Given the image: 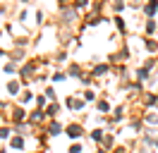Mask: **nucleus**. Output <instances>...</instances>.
I'll return each mask as SVG.
<instances>
[{
	"label": "nucleus",
	"mask_w": 158,
	"mask_h": 153,
	"mask_svg": "<svg viewBox=\"0 0 158 153\" xmlns=\"http://www.w3.org/2000/svg\"><path fill=\"white\" fill-rule=\"evenodd\" d=\"M156 101H158V96H153V93H148V96H146V103H148V105L156 103Z\"/></svg>",
	"instance_id": "obj_13"
},
{
	"label": "nucleus",
	"mask_w": 158,
	"mask_h": 153,
	"mask_svg": "<svg viewBox=\"0 0 158 153\" xmlns=\"http://www.w3.org/2000/svg\"><path fill=\"white\" fill-rule=\"evenodd\" d=\"M94 98H96V96L91 93V91H86V93H84V101H94Z\"/></svg>",
	"instance_id": "obj_19"
},
{
	"label": "nucleus",
	"mask_w": 158,
	"mask_h": 153,
	"mask_svg": "<svg viewBox=\"0 0 158 153\" xmlns=\"http://www.w3.org/2000/svg\"><path fill=\"white\" fill-rule=\"evenodd\" d=\"M98 110H103V113H106V110H108V103H106V101H101V103H98Z\"/></svg>",
	"instance_id": "obj_18"
},
{
	"label": "nucleus",
	"mask_w": 158,
	"mask_h": 153,
	"mask_svg": "<svg viewBox=\"0 0 158 153\" xmlns=\"http://www.w3.org/2000/svg\"><path fill=\"white\" fill-rule=\"evenodd\" d=\"M86 5H89V2H86V0H77V2H74V7H86Z\"/></svg>",
	"instance_id": "obj_14"
},
{
	"label": "nucleus",
	"mask_w": 158,
	"mask_h": 153,
	"mask_svg": "<svg viewBox=\"0 0 158 153\" xmlns=\"http://www.w3.org/2000/svg\"><path fill=\"white\" fill-rule=\"evenodd\" d=\"M91 139H94V141H101V139H103V132H101V129H94V132H91Z\"/></svg>",
	"instance_id": "obj_7"
},
{
	"label": "nucleus",
	"mask_w": 158,
	"mask_h": 153,
	"mask_svg": "<svg viewBox=\"0 0 158 153\" xmlns=\"http://www.w3.org/2000/svg\"><path fill=\"white\" fill-rule=\"evenodd\" d=\"M98 153H106V151H98Z\"/></svg>",
	"instance_id": "obj_22"
},
{
	"label": "nucleus",
	"mask_w": 158,
	"mask_h": 153,
	"mask_svg": "<svg viewBox=\"0 0 158 153\" xmlns=\"http://www.w3.org/2000/svg\"><path fill=\"white\" fill-rule=\"evenodd\" d=\"M24 115H27L24 110H17V113H15V120H17V122H22V120H24Z\"/></svg>",
	"instance_id": "obj_12"
},
{
	"label": "nucleus",
	"mask_w": 158,
	"mask_h": 153,
	"mask_svg": "<svg viewBox=\"0 0 158 153\" xmlns=\"http://www.w3.org/2000/svg\"><path fill=\"white\" fill-rule=\"evenodd\" d=\"M69 153H81V146H77V143H74V146L69 148Z\"/></svg>",
	"instance_id": "obj_20"
},
{
	"label": "nucleus",
	"mask_w": 158,
	"mask_h": 153,
	"mask_svg": "<svg viewBox=\"0 0 158 153\" xmlns=\"http://www.w3.org/2000/svg\"><path fill=\"white\" fill-rule=\"evenodd\" d=\"M67 136L69 139H79V136H81V127H79V124H69L67 127Z\"/></svg>",
	"instance_id": "obj_1"
},
{
	"label": "nucleus",
	"mask_w": 158,
	"mask_h": 153,
	"mask_svg": "<svg viewBox=\"0 0 158 153\" xmlns=\"http://www.w3.org/2000/svg\"><path fill=\"white\" fill-rule=\"evenodd\" d=\"M148 74V67H141V69H137V79H146Z\"/></svg>",
	"instance_id": "obj_9"
},
{
	"label": "nucleus",
	"mask_w": 158,
	"mask_h": 153,
	"mask_svg": "<svg viewBox=\"0 0 158 153\" xmlns=\"http://www.w3.org/2000/svg\"><path fill=\"white\" fill-rule=\"evenodd\" d=\"M106 72H108V67H106V65H101V67H96V69H94V76H98V74H106Z\"/></svg>",
	"instance_id": "obj_10"
},
{
	"label": "nucleus",
	"mask_w": 158,
	"mask_h": 153,
	"mask_svg": "<svg viewBox=\"0 0 158 153\" xmlns=\"http://www.w3.org/2000/svg\"><path fill=\"white\" fill-rule=\"evenodd\" d=\"M43 117H46V113H43V108H39L36 113H31V120H34V122H41Z\"/></svg>",
	"instance_id": "obj_4"
},
{
	"label": "nucleus",
	"mask_w": 158,
	"mask_h": 153,
	"mask_svg": "<svg viewBox=\"0 0 158 153\" xmlns=\"http://www.w3.org/2000/svg\"><path fill=\"white\" fill-rule=\"evenodd\" d=\"M65 79H67V76L62 74V72H55V74H53V81H65Z\"/></svg>",
	"instance_id": "obj_11"
},
{
	"label": "nucleus",
	"mask_w": 158,
	"mask_h": 153,
	"mask_svg": "<svg viewBox=\"0 0 158 153\" xmlns=\"http://www.w3.org/2000/svg\"><path fill=\"white\" fill-rule=\"evenodd\" d=\"M146 31H148V34H153V31H156V24H153V22H148V24H146Z\"/></svg>",
	"instance_id": "obj_15"
},
{
	"label": "nucleus",
	"mask_w": 158,
	"mask_h": 153,
	"mask_svg": "<svg viewBox=\"0 0 158 153\" xmlns=\"http://www.w3.org/2000/svg\"><path fill=\"white\" fill-rule=\"evenodd\" d=\"M67 105L74 108V110H81L84 108V101H77V98H67Z\"/></svg>",
	"instance_id": "obj_2"
},
{
	"label": "nucleus",
	"mask_w": 158,
	"mask_h": 153,
	"mask_svg": "<svg viewBox=\"0 0 158 153\" xmlns=\"http://www.w3.org/2000/svg\"><path fill=\"white\" fill-rule=\"evenodd\" d=\"M156 146H158V139H156Z\"/></svg>",
	"instance_id": "obj_23"
},
{
	"label": "nucleus",
	"mask_w": 158,
	"mask_h": 153,
	"mask_svg": "<svg viewBox=\"0 0 158 153\" xmlns=\"http://www.w3.org/2000/svg\"><path fill=\"white\" fill-rule=\"evenodd\" d=\"M12 146H15V148H22V146H24V139H22V136H15V139H12Z\"/></svg>",
	"instance_id": "obj_8"
},
{
	"label": "nucleus",
	"mask_w": 158,
	"mask_h": 153,
	"mask_svg": "<svg viewBox=\"0 0 158 153\" xmlns=\"http://www.w3.org/2000/svg\"><path fill=\"white\" fill-rule=\"evenodd\" d=\"M156 10H158V0H151V2L146 5V14H148V17H153Z\"/></svg>",
	"instance_id": "obj_3"
},
{
	"label": "nucleus",
	"mask_w": 158,
	"mask_h": 153,
	"mask_svg": "<svg viewBox=\"0 0 158 153\" xmlns=\"http://www.w3.org/2000/svg\"><path fill=\"white\" fill-rule=\"evenodd\" d=\"M10 136V129H0V139H7Z\"/></svg>",
	"instance_id": "obj_17"
},
{
	"label": "nucleus",
	"mask_w": 158,
	"mask_h": 153,
	"mask_svg": "<svg viewBox=\"0 0 158 153\" xmlns=\"http://www.w3.org/2000/svg\"><path fill=\"white\" fill-rule=\"evenodd\" d=\"M146 48H148V50H156L158 43H153V41H146Z\"/></svg>",
	"instance_id": "obj_16"
},
{
	"label": "nucleus",
	"mask_w": 158,
	"mask_h": 153,
	"mask_svg": "<svg viewBox=\"0 0 158 153\" xmlns=\"http://www.w3.org/2000/svg\"><path fill=\"white\" fill-rule=\"evenodd\" d=\"M7 91H10V93H17V91H19V84H17V81H10V84H7Z\"/></svg>",
	"instance_id": "obj_6"
},
{
	"label": "nucleus",
	"mask_w": 158,
	"mask_h": 153,
	"mask_svg": "<svg viewBox=\"0 0 158 153\" xmlns=\"http://www.w3.org/2000/svg\"><path fill=\"white\" fill-rule=\"evenodd\" d=\"M60 129H62V127H60V122H50V127H48V132L53 134V136H55V134H60Z\"/></svg>",
	"instance_id": "obj_5"
},
{
	"label": "nucleus",
	"mask_w": 158,
	"mask_h": 153,
	"mask_svg": "<svg viewBox=\"0 0 158 153\" xmlns=\"http://www.w3.org/2000/svg\"><path fill=\"white\" fill-rule=\"evenodd\" d=\"M115 24H118V29H125V22H122L120 17H115Z\"/></svg>",
	"instance_id": "obj_21"
}]
</instances>
